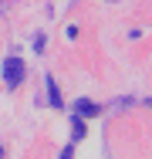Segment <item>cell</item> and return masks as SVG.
<instances>
[{
  "label": "cell",
  "instance_id": "cell-1",
  "mask_svg": "<svg viewBox=\"0 0 152 159\" xmlns=\"http://www.w3.org/2000/svg\"><path fill=\"white\" fill-rule=\"evenodd\" d=\"M3 81H7V88H17L24 81V61L20 58H7L3 61Z\"/></svg>",
  "mask_w": 152,
  "mask_h": 159
},
{
  "label": "cell",
  "instance_id": "cell-2",
  "mask_svg": "<svg viewBox=\"0 0 152 159\" xmlns=\"http://www.w3.org/2000/svg\"><path fill=\"white\" fill-rule=\"evenodd\" d=\"M74 112H78V115H85V119H95V115H101V108H98L95 102H88V98H78V102H74Z\"/></svg>",
  "mask_w": 152,
  "mask_h": 159
},
{
  "label": "cell",
  "instance_id": "cell-3",
  "mask_svg": "<svg viewBox=\"0 0 152 159\" xmlns=\"http://www.w3.org/2000/svg\"><path fill=\"white\" fill-rule=\"evenodd\" d=\"M47 92H51V105L61 108V95H58V88H54V78H47Z\"/></svg>",
  "mask_w": 152,
  "mask_h": 159
},
{
  "label": "cell",
  "instance_id": "cell-4",
  "mask_svg": "<svg viewBox=\"0 0 152 159\" xmlns=\"http://www.w3.org/2000/svg\"><path fill=\"white\" fill-rule=\"evenodd\" d=\"M81 135H85V122H81V119H74V139H81Z\"/></svg>",
  "mask_w": 152,
  "mask_h": 159
},
{
  "label": "cell",
  "instance_id": "cell-5",
  "mask_svg": "<svg viewBox=\"0 0 152 159\" xmlns=\"http://www.w3.org/2000/svg\"><path fill=\"white\" fill-rule=\"evenodd\" d=\"M71 152H74V146H68V149L61 152V159H71Z\"/></svg>",
  "mask_w": 152,
  "mask_h": 159
}]
</instances>
